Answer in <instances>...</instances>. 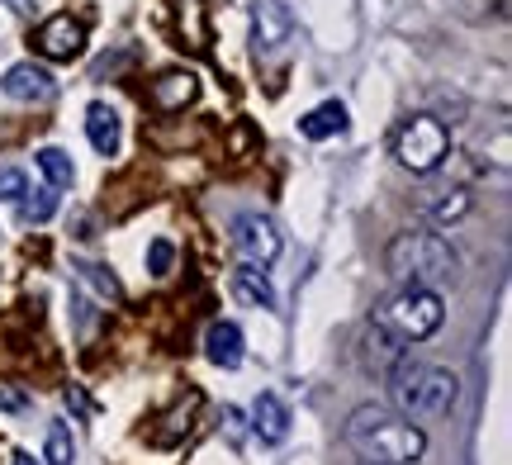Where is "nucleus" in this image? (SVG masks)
<instances>
[{
	"label": "nucleus",
	"instance_id": "obj_14",
	"mask_svg": "<svg viewBox=\"0 0 512 465\" xmlns=\"http://www.w3.org/2000/svg\"><path fill=\"white\" fill-rule=\"evenodd\" d=\"M86 138H91V148L100 157H114L119 152V114L105 105V100H95L91 110H86Z\"/></svg>",
	"mask_w": 512,
	"mask_h": 465
},
{
	"label": "nucleus",
	"instance_id": "obj_12",
	"mask_svg": "<svg viewBox=\"0 0 512 465\" xmlns=\"http://www.w3.org/2000/svg\"><path fill=\"white\" fill-rule=\"evenodd\" d=\"M204 356L219 366V371H238L242 366V328L238 323H214L204 337Z\"/></svg>",
	"mask_w": 512,
	"mask_h": 465
},
{
	"label": "nucleus",
	"instance_id": "obj_20",
	"mask_svg": "<svg viewBox=\"0 0 512 465\" xmlns=\"http://www.w3.org/2000/svg\"><path fill=\"white\" fill-rule=\"evenodd\" d=\"M19 214H24L29 224H48L57 214V190L43 186V190H34V195H24V200H19Z\"/></svg>",
	"mask_w": 512,
	"mask_h": 465
},
{
	"label": "nucleus",
	"instance_id": "obj_28",
	"mask_svg": "<svg viewBox=\"0 0 512 465\" xmlns=\"http://www.w3.org/2000/svg\"><path fill=\"white\" fill-rule=\"evenodd\" d=\"M10 465H38V461H34V456H29V451H19V456H15V461H10Z\"/></svg>",
	"mask_w": 512,
	"mask_h": 465
},
{
	"label": "nucleus",
	"instance_id": "obj_13",
	"mask_svg": "<svg viewBox=\"0 0 512 465\" xmlns=\"http://www.w3.org/2000/svg\"><path fill=\"white\" fill-rule=\"evenodd\" d=\"M470 190H432V195H422V214H427V224L432 228H446V224H460L465 214H470Z\"/></svg>",
	"mask_w": 512,
	"mask_h": 465
},
{
	"label": "nucleus",
	"instance_id": "obj_10",
	"mask_svg": "<svg viewBox=\"0 0 512 465\" xmlns=\"http://www.w3.org/2000/svg\"><path fill=\"white\" fill-rule=\"evenodd\" d=\"M290 404L280 399V394H256V404H252V432L266 442V447H280L285 437H290Z\"/></svg>",
	"mask_w": 512,
	"mask_h": 465
},
{
	"label": "nucleus",
	"instance_id": "obj_8",
	"mask_svg": "<svg viewBox=\"0 0 512 465\" xmlns=\"http://www.w3.org/2000/svg\"><path fill=\"white\" fill-rule=\"evenodd\" d=\"M0 91L19 100V105H48L57 95V76L48 67H38V62H15L10 72L0 76Z\"/></svg>",
	"mask_w": 512,
	"mask_h": 465
},
{
	"label": "nucleus",
	"instance_id": "obj_25",
	"mask_svg": "<svg viewBox=\"0 0 512 465\" xmlns=\"http://www.w3.org/2000/svg\"><path fill=\"white\" fill-rule=\"evenodd\" d=\"M67 409H76V413H91V399H86V394H81V390H76V385H72V390H67Z\"/></svg>",
	"mask_w": 512,
	"mask_h": 465
},
{
	"label": "nucleus",
	"instance_id": "obj_16",
	"mask_svg": "<svg viewBox=\"0 0 512 465\" xmlns=\"http://www.w3.org/2000/svg\"><path fill=\"white\" fill-rule=\"evenodd\" d=\"M233 295H238L242 304H252V309H275V285L266 280V271H256L247 261L233 271Z\"/></svg>",
	"mask_w": 512,
	"mask_h": 465
},
{
	"label": "nucleus",
	"instance_id": "obj_27",
	"mask_svg": "<svg viewBox=\"0 0 512 465\" xmlns=\"http://www.w3.org/2000/svg\"><path fill=\"white\" fill-rule=\"evenodd\" d=\"M5 5H10L15 15H38V5H43V0H5Z\"/></svg>",
	"mask_w": 512,
	"mask_h": 465
},
{
	"label": "nucleus",
	"instance_id": "obj_18",
	"mask_svg": "<svg viewBox=\"0 0 512 465\" xmlns=\"http://www.w3.org/2000/svg\"><path fill=\"white\" fill-rule=\"evenodd\" d=\"M43 461H48V465H72L76 461V442H72V428H67V423H48Z\"/></svg>",
	"mask_w": 512,
	"mask_h": 465
},
{
	"label": "nucleus",
	"instance_id": "obj_29",
	"mask_svg": "<svg viewBox=\"0 0 512 465\" xmlns=\"http://www.w3.org/2000/svg\"><path fill=\"white\" fill-rule=\"evenodd\" d=\"M498 15H508V0H498Z\"/></svg>",
	"mask_w": 512,
	"mask_h": 465
},
{
	"label": "nucleus",
	"instance_id": "obj_19",
	"mask_svg": "<svg viewBox=\"0 0 512 465\" xmlns=\"http://www.w3.org/2000/svg\"><path fill=\"white\" fill-rule=\"evenodd\" d=\"M408 356V347H403L394 333H384V328H370V361L380 366V371H389L394 361H403Z\"/></svg>",
	"mask_w": 512,
	"mask_h": 465
},
{
	"label": "nucleus",
	"instance_id": "obj_2",
	"mask_svg": "<svg viewBox=\"0 0 512 465\" xmlns=\"http://www.w3.org/2000/svg\"><path fill=\"white\" fill-rule=\"evenodd\" d=\"M384 271L399 285L437 290L460 271V257L437 228H408V233H394V242L384 247Z\"/></svg>",
	"mask_w": 512,
	"mask_h": 465
},
{
	"label": "nucleus",
	"instance_id": "obj_9",
	"mask_svg": "<svg viewBox=\"0 0 512 465\" xmlns=\"http://www.w3.org/2000/svg\"><path fill=\"white\" fill-rule=\"evenodd\" d=\"M38 53L43 57H53V62H72V57H81V48H86V24L72 15H53V19H43L38 24Z\"/></svg>",
	"mask_w": 512,
	"mask_h": 465
},
{
	"label": "nucleus",
	"instance_id": "obj_30",
	"mask_svg": "<svg viewBox=\"0 0 512 465\" xmlns=\"http://www.w3.org/2000/svg\"><path fill=\"white\" fill-rule=\"evenodd\" d=\"M366 465H370V461H366Z\"/></svg>",
	"mask_w": 512,
	"mask_h": 465
},
{
	"label": "nucleus",
	"instance_id": "obj_4",
	"mask_svg": "<svg viewBox=\"0 0 512 465\" xmlns=\"http://www.w3.org/2000/svg\"><path fill=\"white\" fill-rule=\"evenodd\" d=\"M446 323V299L437 290H418V285H399L389 299H380L375 309V328L394 333L408 347V342H427Z\"/></svg>",
	"mask_w": 512,
	"mask_h": 465
},
{
	"label": "nucleus",
	"instance_id": "obj_24",
	"mask_svg": "<svg viewBox=\"0 0 512 465\" xmlns=\"http://www.w3.org/2000/svg\"><path fill=\"white\" fill-rule=\"evenodd\" d=\"M223 423H228V437H233V447L242 442V413L238 409H223Z\"/></svg>",
	"mask_w": 512,
	"mask_h": 465
},
{
	"label": "nucleus",
	"instance_id": "obj_7",
	"mask_svg": "<svg viewBox=\"0 0 512 465\" xmlns=\"http://www.w3.org/2000/svg\"><path fill=\"white\" fill-rule=\"evenodd\" d=\"M294 34V15L285 0H252V53L275 57Z\"/></svg>",
	"mask_w": 512,
	"mask_h": 465
},
{
	"label": "nucleus",
	"instance_id": "obj_23",
	"mask_svg": "<svg viewBox=\"0 0 512 465\" xmlns=\"http://www.w3.org/2000/svg\"><path fill=\"white\" fill-rule=\"evenodd\" d=\"M171 261H176V247H171L166 238H157L152 247H147V271H152V276H166Z\"/></svg>",
	"mask_w": 512,
	"mask_h": 465
},
{
	"label": "nucleus",
	"instance_id": "obj_5",
	"mask_svg": "<svg viewBox=\"0 0 512 465\" xmlns=\"http://www.w3.org/2000/svg\"><path fill=\"white\" fill-rule=\"evenodd\" d=\"M394 157H399L403 171L432 176L451 157V129L441 124L437 114H408L399 129H394Z\"/></svg>",
	"mask_w": 512,
	"mask_h": 465
},
{
	"label": "nucleus",
	"instance_id": "obj_22",
	"mask_svg": "<svg viewBox=\"0 0 512 465\" xmlns=\"http://www.w3.org/2000/svg\"><path fill=\"white\" fill-rule=\"evenodd\" d=\"M76 271H81V276L91 280V285H95V290H100L105 299H124V290H119V280H114L110 271H105V266H91V261H86V266H76Z\"/></svg>",
	"mask_w": 512,
	"mask_h": 465
},
{
	"label": "nucleus",
	"instance_id": "obj_26",
	"mask_svg": "<svg viewBox=\"0 0 512 465\" xmlns=\"http://www.w3.org/2000/svg\"><path fill=\"white\" fill-rule=\"evenodd\" d=\"M0 409L19 413V409H24V394H15V390H0Z\"/></svg>",
	"mask_w": 512,
	"mask_h": 465
},
{
	"label": "nucleus",
	"instance_id": "obj_21",
	"mask_svg": "<svg viewBox=\"0 0 512 465\" xmlns=\"http://www.w3.org/2000/svg\"><path fill=\"white\" fill-rule=\"evenodd\" d=\"M24 195H29V176L19 167H0V200H15L19 205Z\"/></svg>",
	"mask_w": 512,
	"mask_h": 465
},
{
	"label": "nucleus",
	"instance_id": "obj_3",
	"mask_svg": "<svg viewBox=\"0 0 512 465\" xmlns=\"http://www.w3.org/2000/svg\"><path fill=\"white\" fill-rule=\"evenodd\" d=\"M389 399H394V413L403 418H441V413L456 409V394H460V380L446 366H422L413 356H403L389 366Z\"/></svg>",
	"mask_w": 512,
	"mask_h": 465
},
{
	"label": "nucleus",
	"instance_id": "obj_1",
	"mask_svg": "<svg viewBox=\"0 0 512 465\" xmlns=\"http://www.w3.org/2000/svg\"><path fill=\"white\" fill-rule=\"evenodd\" d=\"M347 447L356 456H366L370 465H418L427 456V432L403 418V413L384 409V404H361V409L347 418Z\"/></svg>",
	"mask_w": 512,
	"mask_h": 465
},
{
	"label": "nucleus",
	"instance_id": "obj_17",
	"mask_svg": "<svg viewBox=\"0 0 512 465\" xmlns=\"http://www.w3.org/2000/svg\"><path fill=\"white\" fill-rule=\"evenodd\" d=\"M38 162V171H43V176H48V186L53 190H67L76 181V167H72V157H67V152L62 148H43L34 157Z\"/></svg>",
	"mask_w": 512,
	"mask_h": 465
},
{
	"label": "nucleus",
	"instance_id": "obj_15",
	"mask_svg": "<svg viewBox=\"0 0 512 465\" xmlns=\"http://www.w3.org/2000/svg\"><path fill=\"white\" fill-rule=\"evenodd\" d=\"M347 129V105L342 100H323V105H313L304 119H299V133L309 138V143H323L332 133Z\"/></svg>",
	"mask_w": 512,
	"mask_h": 465
},
{
	"label": "nucleus",
	"instance_id": "obj_11",
	"mask_svg": "<svg viewBox=\"0 0 512 465\" xmlns=\"http://www.w3.org/2000/svg\"><path fill=\"white\" fill-rule=\"evenodd\" d=\"M195 95H200V76L185 72V67H171L152 81V105L166 114H181L185 105H195Z\"/></svg>",
	"mask_w": 512,
	"mask_h": 465
},
{
	"label": "nucleus",
	"instance_id": "obj_6",
	"mask_svg": "<svg viewBox=\"0 0 512 465\" xmlns=\"http://www.w3.org/2000/svg\"><path fill=\"white\" fill-rule=\"evenodd\" d=\"M233 247H238V257L256 271H271L280 252H285V238H280V228L266 219V214H238L233 219Z\"/></svg>",
	"mask_w": 512,
	"mask_h": 465
}]
</instances>
